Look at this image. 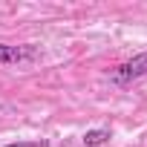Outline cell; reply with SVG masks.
Wrapping results in <instances>:
<instances>
[{
  "label": "cell",
  "mask_w": 147,
  "mask_h": 147,
  "mask_svg": "<svg viewBox=\"0 0 147 147\" xmlns=\"http://www.w3.org/2000/svg\"><path fill=\"white\" fill-rule=\"evenodd\" d=\"M144 75H147V52H141V55H136V58H130V61H124L121 66L113 69V81L115 84H133V81H138Z\"/></svg>",
  "instance_id": "1"
},
{
  "label": "cell",
  "mask_w": 147,
  "mask_h": 147,
  "mask_svg": "<svg viewBox=\"0 0 147 147\" xmlns=\"http://www.w3.org/2000/svg\"><path fill=\"white\" fill-rule=\"evenodd\" d=\"M35 58V46H9V43H0V63H20Z\"/></svg>",
  "instance_id": "2"
},
{
  "label": "cell",
  "mask_w": 147,
  "mask_h": 147,
  "mask_svg": "<svg viewBox=\"0 0 147 147\" xmlns=\"http://www.w3.org/2000/svg\"><path fill=\"white\" fill-rule=\"evenodd\" d=\"M110 138V130H90L87 136H84V144L87 147H98V144H104Z\"/></svg>",
  "instance_id": "3"
},
{
  "label": "cell",
  "mask_w": 147,
  "mask_h": 147,
  "mask_svg": "<svg viewBox=\"0 0 147 147\" xmlns=\"http://www.w3.org/2000/svg\"><path fill=\"white\" fill-rule=\"evenodd\" d=\"M6 147H46L43 141H18V144H6Z\"/></svg>",
  "instance_id": "4"
}]
</instances>
